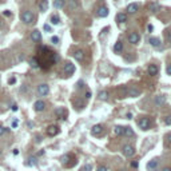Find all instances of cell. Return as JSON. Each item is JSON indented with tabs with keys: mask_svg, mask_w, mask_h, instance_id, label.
<instances>
[{
	"mask_svg": "<svg viewBox=\"0 0 171 171\" xmlns=\"http://www.w3.org/2000/svg\"><path fill=\"white\" fill-rule=\"evenodd\" d=\"M21 18V21H24V23H27V24H32L34 23V14H32L31 11H24V12H21L20 15Z\"/></svg>",
	"mask_w": 171,
	"mask_h": 171,
	"instance_id": "obj_1",
	"label": "cell"
},
{
	"mask_svg": "<svg viewBox=\"0 0 171 171\" xmlns=\"http://www.w3.org/2000/svg\"><path fill=\"white\" fill-rule=\"evenodd\" d=\"M138 126L142 130H148L151 127V120L148 118H142L139 122H138Z\"/></svg>",
	"mask_w": 171,
	"mask_h": 171,
	"instance_id": "obj_2",
	"label": "cell"
},
{
	"mask_svg": "<svg viewBox=\"0 0 171 171\" xmlns=\"http://www.w3.org/2000/svg\"><path fill=\"white\" fill-rule=\"evenodd\" d=\"M122 152L124 157H133L134 154H135V148H134L133 146H130V144H126V146L122 148Z\"/></svg>",
	"mask_w": 171,
	"mask_h": 171,
	"instance_id": "obj_3",
	"label": "cell"
},
{
	"mask_svg": "<svg viewBox=\"0 0 171 171\" xmlns=\"http://www.w3.org/2000/svg\"><path fill=\"white\" fill-rule=\"evenodd\" d=\"M64 72H66L67 75H72V73L75 72V66H73L71 62H67V63L64 64Z\"/></svg>",
	"mask_w": 171,
	"mask_h": 171,
	"instance_id": "obj_4",
	"label": "cell"
},
{
	"mask_svg": "<svg viewBox=\"0 0 171 171\" xmlns=\"http://www.w3.org/2000/svg\"><path fill=\"white\" fill-rule=\"evenodd\" d=\"M58 133H59V127L55 126V124L48 126V128H47V135L48 136H55V135H58Z\"/></svg>",
	"mask_w": 171,
	"mask_h": 171,
	"instance_id": "obj_5",
	"label": "cell"
},
{
	"mask_svg": "<svg viewBox=\"0 0 171 171\" xmlns=\"http://www.w3.org/2000/svg\"><path fill=\"white\" fill-rule=\"evenodd\" d=\"M48 91H49V88L47 84H40L38 87V94L40 95V96H45V95L48 94Z\"/></svg>",
	"mask_w": 171,
	"mask_h": 171,
	"instance_id": "obj_6",
	"label": "cell"
},
{
	"mask_svg": "<svg viewBox=\"0 0 171 171\" xmlns=\"http://www.w3.org/2000/svg\"><path fill=\"white\" fill-rule=\"evenodd\" d=\"M140 40V36L136 34V32H133V34H130L128 35V42L133 43V44H136V43H139Z\"/></svg>",
	"mask_w": 171,
	"mask_h": 171,
	"instance_id": "obj_7",
	"label": "cell"
},
{
	"mask_svg": "<svg viewBox=\"0 0 171 171\" xmlns=\"http://www.w3.org/2000/svg\"><path fill=\"white\" fill-rule=\"evenodd\" d=\"M31 39L34 42H40V40H42V34H40L38 30H35V31H32V34H31Z\"/></svg>",
	"mask_w": 171,
	"mask_h": 171,
	"instance_id": "obj_8",
	"label": "cell"
},
{
	"mask_svg": "<svg viewBox=\"0 0 171 171\" xmlns=\"http://www.w3.org/2000/svg\"><path fill=\"white\" fill-rule=\"evenodd\" d=\"M158 71H159L158 66H155V64H150V66H148V75H151V76H155V75L158 73Z\"/></svg>",
	"mask_w": 171,
	"mask_h": 171,
	"instance_id": "obj_9",
	"label": "cell"
},
{
	"mask_svg": "<svg viewBox=\"0 0 171 171\" xmlns=\"http://www.w3.org/2000/svg\"><path fill=\"white\" fill-rule=\"evenodd\" d=\"M66 114H67V112H66V110H64L63 107H59V108H58V110L55 111V115L58 116V119H59V118L64 119V118H66Z\"/></svg>",
	"mask_w": 171,
	"mask_h": 171,
	"instance_id": "obj_10",
	"label": "cell"
},
{
	"mask_svg": "<svg viewBox=\"0 0 171 171\" xmlns=\"http://www.w3.org/2000/svg\"><path fill=\"white\" fill-rule=\"evenodd\" d=\"M39 10L42 11V12L48 11V0H42V1L39 3Z\"/></svg>",
	"mask_w": 171,
	"mask_h": 171,
	"instance_id": "obj_11",
	"label": "cell"
},
{
	"mask_svg": "<svg viewBox=\"0 0 171 171\" xmlns=\"http://www.w3.org/2000/svg\"><path fill=\"white\" fill-rule=\"evenodd\" d=\"M34 107H35L36 111L40 112V111H43V110L45 108V103H44L43 100H38V102L35 103V106H34Z\"/></svg>",
	"mask_w": 171,
	"mask_h": 171,
	"instance_id": "obj_12",
	"label": "cell"
},
{
	"mask_svg": "<svg viewBox=\"0 0 171 171\" xmlns=\"http://www.w3.org/2000/svg\"><path fill=\"white\" fill-rule=\"evenodd\" d=\"M98 15L100 18H107L108 16V8L107 7H100L98 11Z\"/></svg>",
	"mask_w": 171,
	"mask_h": 171,
	"instance_id": "obj_13",
	"label": "cell"
},
{
	"mask_svg": "<svg viewBox=\"0 0 171 171\" xmlns=\"http://www.w3.org/2000/svg\"><path fill=\"white\" fill-rule=\"evenodd\" d=\"M138 8H139V5H138L136 3H133L127 7V12H128V14H135L136 11H138Z\"/></svg>",
	"mask_w": 171,
	"mask_h": 171,
	"instance_id": "obj_14",
	"label": "cell"
},
{
	"mask_svg": "<svg viewBox=\"0 0 171 171\" xmlns=\"http://www.w3.org/2000/svg\"><path fill=\"white\" fill-rule=\"evenodd\" d=\"M123 135L127 136V138H133V136H135V134H134V131H133V128H131V127H124Z\"/></svg>",
	"mask_w": 171,
	"mask_h": 171,
	"instance_id": "obj_15",
	"label": "cell"
},
{
	"mask_svg": "<svg viewBox=\"0 0 171 171\" xmlns=\"http://www.w3.org/2000/svg\"><path fill=\"white\" fill-rule=\"evenodd\" d=\"M126 20H127V14L120 12V14L116 15V21H118V23H124Z\"/></svg>",
	"mask_w": 171,
	"mask_h": 171,
	"instance_id": "obj_16",
	"label": "cell"
},
{
	"mask_svg": "<svg viewBox=\"0 0 171 171\" xmlns=\"http://www.w3.org/2000/svg\"><path fill=\"white\" fill-rule=\"evenodd\" d=\"M102 130H103V128H102L100 124H95V126L91 128V133L94 134V135H99V134L102 133Z\"/></svg>",
	"mask_w": 171,
	"mask_h": 171,
	"instance_id": "obj_17",
	"label": "cell"
},
{
	"mask_svg": "<svg viewBox=\"0 0 171 171\" xmlns=\"http://www.w3.org/2000/svg\"><path fill=\"white\" fill-rule=\"evenodd\" d=\"M73 56H75V59H76L78 62H82V60L84 59V54H83V51H80V49H78L76 52L73 54Z\"/></svg>",
	"mask_w": 171,
	"mask_h": 171,
	"instance_id": "obj_18",
	"label": "cell"
},
{
	"mask_svg": "<svg viewBox=\"0 0 171 171\" xmlns=\"http://www.w3.org/2000/svg\"><path fill=\"white\" fill-rule=\"evenodd\" d=\"M157 166H158L157 159H152V161H150L147 163V168H148V170H154V168H157Z\"/></svg>",
	"mask_w": 171,
	"mask_h": 171,
	"instance_id": "obj_19",
	"label": "cell"
},
{
	"mask_svg": "<svg viewBox=\"0 0 171 171\" xmlns=\"http://www.w3.org/2000/svg\"><path fill=\"white\" fill-rule=\"evenodd\" d=\"M150 43H151V45H152V47H161V40H159V39L158 38H151L150 39Z\"/></svg>",
	"mask_w": 171,
	"mask_h": 171,
	"instance_id": "obj_20",
	"label": "cell"
},
{
	"mask_svg": "<svg viewBox=\"0 0 171 171\" xmlns=\"http://www.w3.org/2000/svg\"><path fill=\"white\" fill-rule=\"evenodd\" d=\"M164 102H166V98H164L163 95H159V96L155 98V104H158V106H162Z\"/></svg>",
	"mask_w": 171,
	"mask_h": 171,
	"instance_id": "obj_21",
	"label": "cell"
},
{
	"mask_svg": "<svg viewBox=\"0 0 171 171\" xmlns=\"http://www.w3.org/2000/svg\"><path fill=\"white\" fill-rule=\"evenodd\" d=\"M128 95H130V96H133V98H136V96H139V95H140V91L136 90V88H133V90L128 91Z\"/></svg>",
	"mask_w": 171,
	"mask_h": 171,
	"instance_id": "obj_22",
	"label": "cell"
},
{
	"mask_svg": "<svg viewBox=\"0 0 171 171\" xmlns=\"http://www.w3.org/2000/svg\"><path fill=\"white\" fill-rule=\"evenodd\" d=\"M54 7L58 10V8H63L64 7V0H55L54 1Z\"/></svg>",
	"mask_w": 171,
	"mask_h": 171,
	"instance_id": "obj_23",
	"label": "cell"
},
{
	"mask_svg": "<svg viewBox=\"0 0 171 171\" xmlns=\"http://www.w3.org/2000/svg\"><path fill=\"white\" fill-rule=\"evenodd\" d=\"M123 49V44H122V42H116L115 43V45H114V51L115 52H120Z\"/></svg>",
	"mask_w": 171,
	"mask_h": 171,
	"instance_id": "obj_24",
	"label": "cell"
},
{
	"mask_svg": "<svg viewBox=\"0 0 171 171\" xmlns=\"http://www.w3.org/2000/svg\"><path fill=\"white\" fill-rule=\"evenodd\" d=\"M123 131H124V127H120V126H116L115 128H114V133H115V135H123Z\"/></svg>",
	"mask_w": 171,
	"mask_h": 171,
	"instance_id": "obj_25",
	"label": "cell"
},
{
	"mask_svg": "<svg viewBox=\"0 0 171 171\" xmlns=\"http://www.w3.org/2000/svg\"><path fill=\"white\" fill-rule=\"evenodd\" d=\"M36 162H38V161H36V158L35 157H31L27 162H25V166H35Z\"/></svg>",
	"mask_w": 171,
	"mask_h": 171,
	"instance_id": "obj_26",
	"label": "cell"
},
{
	"mask_svg": "<svg viewBox=\"0 0 171 171\" xmlns=\"http://www.w3.org/2000/svg\"><path fill=\"white\" fill-rule=\"evenodd\" d=\"M99 99H100V100H107L108 99V92L107 91H102V92H99Z\"/></svg>",
	"mask_w": 171,
	"mask_h": 171,
	"instance_id": "obj_27",
	"label": "cell"
},
{
	"mask_svg": "<svg viewBox=\"0 0 171 171\" xmlns=\"http://www.w3.org/2000/svg\"><path fill=\"white\" fill-rule=\"evenodd\" d=\"M30 63H31L32 68H38V67H39V63H38V60H36V58H31Z\"/></svg>",
	"mask_w": 171,
	"mask_h": 171,
	"instance_id": "obj_28",
	"label": "cell"
},
{
	"mask_svg": "<svg viewBox=\"0 0 171 171\" xmlns=\"http://www.w3.org/2000/svg\"><path fill=\"white\" fill-rule=\"evenodd\" d=\"M59 21H60L59 16H56V15H52V16H51V23H52V24H59Z\"/></svg>",
	"mask_w": 171,
	"mask_h": 171,
	"instance_id": "obj_29",
	"label": "cell"
},
{
	"mask_svg": "<svg viewBox=\"0 0 171 171\" xmlns=\"http://www.w3.org/2000/svg\"><path fill=\"white\" fill-rule=\"evenodd\" d=\"M158 10H161V5H159V4H152V5H151V11H154V12H157Z\"/></svg>",
	"mask_w": 171,
	"mask_h": 171,
	"instance_id": "obj_30",
	"label": "cell"
},
{
	"mask_svg": "<svg viewBox=\"0 0 171 171\" xmlns=\"http://www.w3.org/2000/svg\"><path fill=\"white\" fill-rule=\"evenodd\" d=\"M164 124H166V126H171V115L164 118Z\"/></svg>",
	"mask_w": 171,
	"mask_h": 171,
	"instance_id": "obj_31",
	"label": "cell"
},
{
	"mask_svg": "<svg viewBox=\"0 0 171 171\" xmlns=\"http://www.w3.org/2000/svg\"><path fill=\"white\" fill-rule=\"evenodd\" d=\"M164 36H166V39H167L168 42H171V30H168V31L164 32Z\"/></svg>",
	"mask_w": 171,
	"mask_h": 171,
	"instance_id": "obj_32",
	"label": "cell"
},
{
	"mask_svg": "<svg viewBox=\"0 0 171 171\" xmlns=\"http://www.w3.org/2000/svg\"><path fill=\"white\" fill-rule=\"evenodd\" d=\"M166 143H167V146H171V133L167 134V136H166Z\"/></svg>",
	"mask_w": 171,
	"mask_h": 171,
	"instance_id": "obj_33",
	"label": "cell"
},
{
	"mask_svg": "<svg viewBox=\"0 0 171 171\" xmlns=\"http://www.w3.org/2000/svg\"><path fill=\"white\" fill-rule=\"evenodd\" d=\"M91 168H92V166H91V164H86V166L82 168V171H91Z\"/></svg>",
	"mask_w": 171,
	"mask_h": 171,
	"instance_id": "obj_34",
	"label": "cell"
},
{
	"mask_svg": "<svg viewBox=\"0 0 171 171\" xmlns=\"http://www.w3.org/2000/svg\"><path fill=\"white\" fill-rule=\"evenodd\" d=\"M67 159H68V155H63V157H62V162H63L66 166H67Z\"/></svg>",
	"mask_w": 171,
	"mask_h": 171,
	"instance_id": "obj_35",
	"label": "cell"
},
{
	"mask_svg": "<svg viewBox=\"0 0 171 171\" xmlns=\"http://www.w3.org/2000/svg\"><path fill=\"white\" fill-rule=\"evenodd\" d=\"M44 30H45V31H48V32H51V31H52V28H51V25H48V24H44Z\"/></svg>",
	"mask_w": 171,
	"mask_h": 171,
	"instance_id": "obj_36",
	"label": "cell"
},
{
	"mask_svg": "<svg viewBox=\"0 0 171 171\" xmlns=\"http://www.w3.org/2000/svg\"><path fill=\"white\" fill-rule=\"evenodd\" d=\"M18 126H19V120H14L12 122V128H16Z\"/></svg>",
	"mask_w": 171,
	"mask_h": 171,
	"instance_id": "obj_37",
	"label": "cell"
},
{
	"mask_svg": "<svg viewBox=\"0 0 171 171\" xmlns=\"http://www.w3.org/2000/svg\"><path fill=\"white\" fill-rule=\"evenodd\" d=\"M51 42H52V43H54V44H58V42H59V39L56 38V36H54V38H52V39H51Z\"/></svg>",
	"mask_w": 171,
	"mask_h": 171,
	"instance_id": "obj_38",
	"label": "cell"
},
{
	"mask_svg": "<svg viewBox=\"0 0 171 171\" xmlns=\"http://www.w3.org/2000/svg\"><path fill=\"white\" fill-rule=\"evenodd\" d=\"M5 131H7V130L4 128V127H3V126H0V136L3 135V134H4V133H5Z\"/></svg>",
	"mask_w": 171,
	"mask_h": 171,
	"instance_id": "obj_39",
	"label": "cell"
},
{
	"mask_svg": "<svg viewBox=\"0 0 171 171\" xmlns=\"http://www.w3.org/2000/svg\"><path fill=\"white\" fill-rule=\"evenodd\" d=\"M98 171H108V168L106 167V166H100V167L98 168Z\"/></svg>",
	"mask_w": 171,
	"mask_h": 171,
	"instance_id": "obj_40",
	"label": "cell"
},
{
	"mask_svg": "<svg viewBox=\"0 0 171 171\" xmlns=\"http://www.w3.org/2000/svg\"><path fill=\"white\" fill-rule=\"evenodd\" d=\"M15 82H16V78H11L10 80H8V83H10V84H14Z\"/></svg>",
	"mask_w": 171,
	"mask_h": 171,
	"instance_id": "obj_41",
	"label": "cell"
},
{
	"mask_svg": "<svg viewBox=\"0 0 171 171\" xmlns=\"http://www.w3.org/2000/svg\"><path fill=\"white\" fill-rule=\"evenodd\" d=\"M3 15H4V16H11V12H10V11H4Z\"/></svg>",
	"mask_w": 171,
	"mask_h": 171,
	"instance_id": "obj_42",
	"label": "cell"
},
{
	"mask_svg": "<svg viewBox=\"0 0 171 171\" xmlns=\"http://www.w3.org/2000/svg\"><path fill=\"white\" fill-rule=\"evenodd\" d=\"M86 98H87V99L91 98V92H90V91H87V92H86Z\"/></svg>",
	"mask_w": 171,
	"mask_h": 171,
	"instance_id": "obj_43",
	"label": "cell"
},
{
	"mask_svg": "<svg viewBox=\"0 0 171 171\" xmlns=\"http://www.w3.org/2000/svg\"><path fill=\"white\" fill-rule=\"evenodd\" d=\"M12 154H14V155H19V150L18 148H15V150L12 151Z\"/></svg>",
	"mask_w": 171,
	"mask_h": 171,
	"instance_id": "obj_44",
	"label": "cell"
},
{
	"mask_svg": "<svg viewBox=\"0 0 171 171\" xmlns=\"http://www.w3.org/2000/svg\"><path fill=\"white\" fill-rule=\"evenodd\" d=\"M167 73L168 75H171V64L170 66H167Z\"/></svg>",
	"mask_w": 171,
	"mask_h": 171,
	"instance_id": "obj_45",
	"label": "cell"
},
{
	"mask_svg": "<svg viewBox=\"0 0 171 171\" xmlns=\"http://www.w3.org/2000/svg\"><path fill=\"white\" fill-rule=\"evenodd\" d=\"M131 166H133V167H138V162H133V163H131Z\"/></svg>",
	"mask_w": 171,
	"mask_h": 171,
	"instance_id": "obj_46",
	"label": "cell"
},
{
	"mask_svg": "<svg viewBox=\"0 0 171 171\" xmlns=\"http://www.w3.org/2000/svg\"><path fill=\"white\" fill-rule=\"evenodd\" d=\"M12 111H18V106H12Z\"/></svg>",
	"mask_w": 171,
	"mask_h": 171,
	"instance_id": "obj_47",
	"label": "cell"
},
{
	"mask_svg": "<svg viewBox=\"0 0 171 171\" xmlns=\"http://www.w3.org/2000/svg\"><path fill=\"white\" fill-rule=\"evenodd\" d=\"M163 171H171V168L170 167H166V168H163Z\"/></svg>",
	"mask_w": 171,
	"mask_h": 171,
	"instance_id": "obj_48",
	"label": "cell"
}]
</instances>
